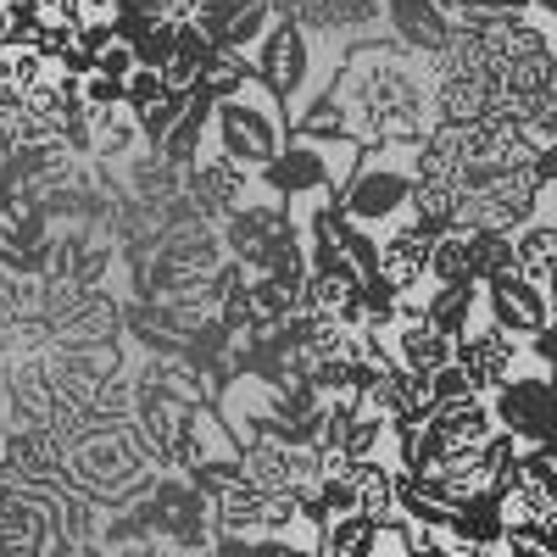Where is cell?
Returning <instances> with one entry per match:
<instances>
[{
    "mask_svg": "<svg viewBox=\"0 0 557 557\" xmlns=\"http://www.w3.org/2000/svg\"><path fill=\"white\" fill-rule=\"evenodd\" d=\"M435 123L430 57L401 51L391 39H357L296 128L346 134L351 146H418Z\"/></svg>",
    "mask_w": 557,
    "mask_h": 557,
    "instance_id": "6da1fadb",
    "label": "cell"
},
{
    "mask_svg": "<svg viewBox=\"0 0 557 557\" xmlns=\"http://www.w3.org/2000/svg\"><path fill=\"white\" fill-rule=\"evenodd\" d=\"M357 39H374V34H318V28H301L290 17H273L268 23L262 45L251 51V73L278 96L290 128L318 107V96L330 89L341 57L351 51Z\"/></svg>",
    "mask_w": 557,
    "mask_h": 557,
    "instance_id": "7a4b0ae2",
    "label": "cell"
},
{
    "mask_svg": "<svg viewBox=\"0 0 557 557\" xmlns=\"http://www.w3.org/2000/svg\"><path fill=\"white\" fill-rule=\"evenodd\" d=\"M157 474L151 451L139 446L128 418H84L62 430V485L89 502H128Z\"/></svg>",
    "mask_w": 557,
    "mask_h": 557,
    "instance_id": "3957f363",
    "label": "cell"
},
{
    "mask_svg": "<svg viewBox=\"0 0 557 557\" xmlns=\"http://www.w3.org/2000/svg\"><path fill=\"white\" fill-rule=\"evenodd\" d=\"M357 151L346 134H307V128H290L285 134V146H278V157L257 173L262 178V190L278 196L296 218L312 207V201H335L341 196V184L346 173L357 168Z\"/></svg>",
    "mask_w": 557,
    "mask_h": 557,
    "instance_id": "277c9868",
    "label": "cell"
},
{
    "mask_svg": "<svg viewBox=\"0 0 557 557\" xmlns=\"http://www.w3.org/2000/svg\"><path fill=\"white\" fill-rule=\"evenodd\" d=\"M285 134H290L285 107H278V96L251 73L235 96L212 101L207 151L223 157V162H235V168H246V173H262L278 157V146H285Z\"/></svg>",
    "mask_w": 557,
    "mask_h": 557,
    "instance_id": "5b68a950",
    "label": "cell"
},
{
    "mask_svg": "<svg viewBox=\"0 0 557 557\" xmlns=\"http://www.w3.org/2000/svg\"><path fill=\"white\" fill-rule=\"evenodd\" d=\"M407 196H412V146H362L357 168L346 173L341 196H335V212L351 228L380 235L385 223L407 212Z\"/></svg>",
    "mask_w": 557,
    "mask_h": 557,
    "instance_id": "8992f818",
    "label": "cell"
},
{
    "mask_svg": "<svg viewBox=\"0 0 557 557\" xmlns=\"http://www.w3.org/2000/svg\"><path fill=\"white\" fill-rule=\"evenodd\" d=\"M262 190V178L257 173H246V168H235V162H223V157H201L190 173H184V184H178V196H184V207H190L201 223H223L235 207H246L251 196Z\"/></svg>",
    "mask_w": 557,
    "mask_h": 557,
    "instance_id": "52a82bcc",
    "label": "cell"
},
{
    "mask_svg": "<svg viewBox=\"0 0 557 557\" xmlns=\"http://www.w3.org/2000/svg\"><path fill=\"white\" fill-rule=\"evenodd\" d=\"M480 312L502 335L535 341V335L552 330V290L530 285V278H519V273H502V278H491V285H480Z\"/></svg>",
    "mask_w": 557,
    "mask_h": 557,
    "instance_id": "ba28073f",
    "label": "cell"
},
{
    "mask_svg": "<svg viewBox=\"0 0 557 557\" xmlns=\"http://www.w3.org/2000/svg\"><path fill=\"white\" fill-rule=\"evenodd\" d=\"M519 357H524V341H513V335H502L496 323L480 312L469 330H462L457 341H451V362L469 374V385L485 396V391H496L507 374L519 368Z\"/></svg>",
    "mask_w": 557,
    "mask_h": 557,
    "instance_id": "9c48e42d",
    "label": "cell"
},
{
    "mask_svg": "<svg viewBox=\"0 0 557 557\" xmlns=\"http://www.w3.org/2000/svg\"><path fill=\"white\" fill-rule=\"evenodd\" d=\"M374 34L391 39V45H401V51H418V57L435 62L446 45H451L457 23L441 17L430 0H374Z\"/></svg>",
    "mask_w": 557,
    "mask_h": 557,
    "instance_id": "30bf717a",
    "label": "cell"
},
{
    "mask_svg": "<svg viewBox=\"0 0 557 557\" xmlns=\"http://www.w3.org/2000/svg\"><path fill=\"white\" fill-rule=\"evenodd\" d=\"M424 430H430V446H435V462H441V457L480 451L496 424H491V412H485V396H457V401H430Z\"/></svg>",
    "mask_w": 557,
    "mask_h": 557,
    "instance_id": "8fae6325",
    "label": "cell"
},
{
    "mask_svg": "<svg viewBox=\"0 0 557 557\" xmlns=\"http://www.w3.org/2000/svg\"><path fill=\"white\" fill-rule=\"evenodd\" d=\"M374 246H380V285H385L391 296L430 290V273H424V268H430V240L418 235L407 218L385 223L380 235H374Z\"/></svg>",
    "mask_w": 557,
    "mask_h": 557,
    "instance_id": "7c38bea8",
    "label": "cell"
},
{
    "mask_svg": "<svg viewBox=\"0 0 557 557\" xmlns=\"http://www.w3.org/2000/svg\"><path fill=\"white\" fill-rule=\"evenodd\" d=\"M385 351L396 368H407V374H435V368L451 362V341L441 330H430V323H391V330H380Z\"/></svg>",
    "mask_w": 557,
    "mask_h": 557,
    "instance_id": "4fadbf2b",
    "label": "cell"
},
{
    "mask_svg": "<svg viewBox=\"0 0 557 557\" xmlns=\"http://www.w3.org/2000/svg\"><path fill=\"white\" fill-rule=\"evenodd\" d=\"M207 117H212V101L201 96V89H190V101H184V112H178V123L157 139V157L173 168V173H190L201 157H207Z\"/></svg>",
    "mask_w": 557,
    "mask_h": 557,
    "instance_id": "5bb4252c",
    "label": "cell"
},
{
    "mask_svg": "<svg viewBox=\"0 0 557 557\" xmlns=\"http://www.w3.org/2000/svg\"><path fill=\"white\" fill-rule=\"evenodd\" d=\"M513 273L552 290V273H557V212L552 207L535 212L524 228H513Z\"/></svg>",
    "mask_w": 557,
    "mask_h": 557,
    "instance_id": "9a60e30c",
    "label": "cell"
},
{
    "mask_svg": "<svg viewBox=\"0 0 557 557\" xmlns=\"http://www.w3.org/2000/svg\"><path fill=\"white\" fill-rule=\"evenodd\" d=\"M139 146H146V139H139L128 107H101V112H89V162L123 168Z\"/></svg>",
    "mask_w": 557,
    "mask_h": 557,
    "instance_id": "2e32d148",
    "label": "cell"
},
{
    "mask_svg": "<svg viewBox=\"0 0 557 557\" xmlns=\"http://www.w3.org/2000/svg\"><path fill=\"white\" fill-rule=\"evenodd\" d=\"M346 480H351L357 513L374 519L380 530H391L396 524V469H391V462H351Z\"/></svg>",
    "mask_w": 557,
    "mask_h": 557,
    "instance_id": "e0dca14e",
    "label": "cell"
},
{
    "mask_svg": "<svg viewBox=\"0 0 557 557\" xmlns=\"http://www.w3.org/2000/svg\"><path fill=\"white\" fill-rule=\"evenodd\" d=\"M474 318H480V285H474V278H457V285H430L424 290V323H430V330H441L446 341H457Z\"/></svg>",
    "mask_w": 557,
    "mask_h": 557,
    "instance_id": "ac0fdd59",
    "label": "cell"
},
{
    "mask_svg": "<svg viewBox=\"0 0 557 557\" xmlns=\"http://www.w3.org/2000/svg\"><path fill=\"white\" fill-rule=\"evenodd\" d=\"M385 546V530L362 513H341V519H323L318 541H312V557H380Z\"/></svg>",
    "mask_w": 557,
    "mask_h": 557,
    "instance_id": "d6986e66",
    "label": "cell"
},
{
    "mask_svg": "<svg viewBox=\"0 0 557 557\" xmlns=\"http://www.w3.org/2000/svg\"><path fill=\"white\" fill-rule=\"evenodd\" d=\"M268 23H273V7H268V0H246V7H240L235 17H228V23L218 28L212 51H223V57H240V62L251 67V51L262 45Z\"/></svg>",
    "mask_w": 557,
    "mask_h": 557,
    "instance_id": "ffe728a7",
    "label": "cell"
},
{
    "mask_svg": "<svg viewBox=\"0 0 557 557\" xmlns=\"http://www.w3.org/2000/svg\"><path fill=\"white\" fill-rule=\"evenodd\" d=\"M469 273H474V285H491V278L513 273V235H502V228H474L469 235Z\"/></svg>",
    "mask_w": 557,
    "mask_h": 557,
    "instance_id": "44dd1931",
    "label": "cell"
},
{
    "mask_svg": "<svg viewBox=\"0 0 557 557\" xmlns=\"http://www.w3.org/2000/svg\"><path fill=\"white\" fill-rule=\"evenodd\" d=\"M430 285H457V278H474L469 273V235L462 228H446L441 240H430Z\"/></svg>",
    "mask_w": 557,
    "mask_h": 557,
    "instance_id": "7402d4cb",
    "label": "cell"
},
{
    "mask_svg": "<svg viewBox=\"0 0 557 557\" xmlns=\"http://www.w3.org/2000/svg\"><path fill=\"white\" fill-rule=\"evenodd\" d=\"M39 28H45L39 0H0V45H34Z\"/></svg>",
    "mask_w": 557,
    "mask_h": 557,
    "instance_id": "603a6c76",
    "label": "cell"
},
{
    "mask_svg": "<svg viewBox=\"0 0 557 557\" xmlns=\"http://www.w3.org/2000/svg\"><path fill=\"white\" fill-rule=\"evenodd\" d=\"M184 101H190V96H178V89H162V96H157L146 112H134V128H139V139H146V146H157V139H162V134L178 123Z\"/></svg>",
    "mask_w": 557,
    "mask_h": 557,
    "instance_id": "cb8c5ba5",
    "label": "cell"
},
{
    "mask_svg": "<svg viewBox=\"0 0 557 557\" xmlns=\"http://www.w3.org/2000/svg\"><path fill=\"white\" fill-rule=\"evenodd\" d=\"M45 73H51V67H45L28 45H0V84H7V89H17V96H23V89L39 84Z\"/></svg>",
    "mask_w": 557,
    "mask_h": 557,
    "instance_id": "d4e9b609",
    "label": "cell"
},
{
    "mask_svg": "<svg viewBox=\"0 0 557 557\" xmlns=\"http://www.w3.org/2000/svg\"><path fill=\"white\" fill-rule=\"evenodd\" d=\"M157 96H162V78H157L151 67H134V73L123 78V107H128V112H146Z\"/></svg>",
    "mask_w": 557,
    "mask_h": 557,
    "instance_id": "484cf974",
    "label": "cell"
},
{
    "mask_svg": "<svg viewBox=\"0 0 557 557\" xmlns=\"http://www.w3.org/2000/svg\"><path fill=\"white\" fill-rule=\"evenodd\" d=\"M457 396H480V391L469 385V374H462L457 362L435 368V374H430V401H457Z\"/></svg>",
    "mask_w": 557,
    "mask_h": 557,
    "instance_id": "4316f807",
    "label": "cell"
},
{
    "mask_svg": "<svg viewBox=\"0 0 557 557\" xmlns=\"http://www.w3.org/2000/svg\"><path fill=\"white\" fill-rule=\"evenodd\" d=\"M89 73H101V78H117V84H123V78L134 73V51H128V45H123V39H112V45H107V51L96 57V67H89Z\"/></svg>",
    "mask_w": 557,
    "mask_h": 557,
    "instance_id": "83f0119b",
    "label": "cell"
},
{
    "mask_svg": "<svg viewBox=\"0 0 557 557\" xmlns=\"http://www.w3.org/2000/svg\"><path fill=\"white\" fill-rule=\"evenodd\" d=\"M67 7H73L84 23H101V17H112V7H117V0H67Z\"/></svg>",
    "mask_w": 557,
    "mask_h": 557,
    "instance_id": "f1b7e54d",
    "label": "cell"
},
{
    "mask_svg": "<svg viewBox=\"0 0 557 557\" xmlns=\"http://www.w3.org/2000/svg\"><path fill=\"white\" fill-rule=\"evenodd\" d=\"M496 557H502V552H496Z\"/></svg>",
    "mask_w": 557,
    "mask_h": 557,
    "instance_id": "f546056e",
    "label": "cell"
}]
</instances>
